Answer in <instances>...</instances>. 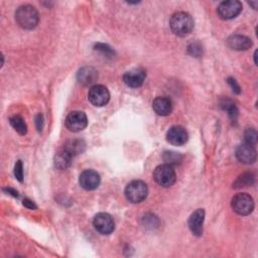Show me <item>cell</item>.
<instances>
[{
  "label": "cell",
  "instance_id": "obj_1",
  "mask_svg": "<svg viewBox=\"0 0 258 258\" xmlns=\"http://www.w3.org/2000/svg\"><path fill=\"white\" fill-rule=\"evenodd\" d=\"M195 26L192 17L183 11L174 13L169 19V27L171 31L177 36H186L188 35Z\"/></svg>",
  "mask_w": 258,
  "mask_h": 258
},
{
  "label": "cell",
  "instance_id": "obj_2",
  "mask_svg": "<svg viewBox=\"0 0 258 258\" xmlns=\"http://www.w3.org/2000/svg\"><path fill=\"white\" fill-rule=\"evenodd\" d=\"M15 21L23 29H33L38 24L39 15L35 7L26 4L16 10Z\"/></svg>",
  "mask_w": 258,
  "mask_h": 258
},
{
  "label": "cell",
  "instance_id": "obj_3",
  "mask_svg": "<svg viewBox=\"0 0 258 258\" xmlns=\"http://www.w3.org/2000/svg\"><path fill=\"white\" fill-rule=\"evenodd\" d=\"M124 192L128 202L132 204H139L146 199L148 188L144 181L132 180L126 185Z\"/></svg>",
  "mask_w": 258,
  "mask_h": 258
},
{
  "label": "cell",
  "instance_id": "obj_4",
  "mask_svg": "<svg viewBox=\"0 0 258 258\" xmlns=\"http://www.w3.org/2000/svg\"><path fill=\"white\" fill-rule=\"evenodd\" d=\"M231 207L238 215L247 216L251 214L254 209V201L250 195L240 192L232 198Z\"/></svg>",
  "mask_w": 258,
  "mask_h": 258
},
{
  "label": "cell",
  "instance_id": "obj_5",
  "mask_svg": "<svg viewBox=\"0 0 258 258\" xmlns=\"http://www.w3.org/2000/svg\"><path fill=\"white\" fill-rule=\"evenodd\" d=\"M153 178L159 185L163 187L171 186L176 179V174L171 165L161 164L158 165L153 171Z\"/></svg>",
  "mask_w": 258,
  "mask_h": 258
},
{
  "label": "cell",
  "instance_id": "obj_6",
  "mask_svg": "<svg viewBox=\"0 0 258 258\" xmlns=\"http://www.w3.org/2000/svg\"><path fill=\"white\" fill-rule=\"evenodd\" d=\"M242 11V3L237 0L223 1L219 4L217 12L222 19H233Z\"/></svg>",
  "mask_w": 258,
  "mask_h": 258
},
{
  "label": "cell",
  "instance_id": "obj_7",
  "mask_svg": "<svg viewBox=\"0 0 258 258\" xmlns=\"http://www.w3.org/2000/svg\"><path fill=\"white\" fill-rule=\"evenodd\" d=\"M88 99L92 105L96 107L105 106L110 100V93L103 85H94L88 93Z\"/></svg>",
  "mask_w": 258,
  "mask_h": 258
},
{
  "label": "cell",
  "instance_id": "obj_8",
  "mask_svg": "<svg viewBox=\"0 0 258 258\" xmlns=\"http://www.w3.org/2000/svg\"><path fill=\"white\" fill-rule=\"evenodd\" d=\"M64 124L70 131L79 132L87 127L88 118L82 111H73L67 116Z\"/></svg>",
  "mask_w": 258,
  "mask_h": 258
},
{
  "label": "cell",
  "instance_id": "obj_9",
  "mask_svg": "<svg viewBox=\"0 0 258 258\" xmlns=\"http://www.w3.org/2000/svg\"><path fill=\"white\" fill-rule=\"evenodd\" d=\"M94 228L103 235L111 234L115 229L113 218L107 213H99L93 219Z\"/></svg>",
  "mask_w": 258,
  "mask_h": 258
},
{
  "label": "cell",
  "instance_id": "obj_10",
  "mask_svg": "<svg viewBox=\"0 0 258 258\" xmlns=\"http://www.w3.org/2000/svg\"><path fill=\"white\" fill-rule=\"evenodd\" d=\"M101 177L100 174L93 169L84 170L79 177L80 185L86 190H93L97 188L100 184Z\"/></svg>",
  "mask_w": 258,
  "mask_h": 258
},
{
  "label": "cell",
  "instance_id": "obj_11",
  "mask_svg": "<svg viewBox=\"0 0 258 258\" xmlns=\"http://www.w3.org/2000/svg\"><path fill=\"white\" fill-rule=\"evenodd\" d=\"M188 139V134L186 130L178 125L170 127L166 132V140L172 145L181 146L186 143Z\"/></svg>",
  "mask_w": 258,
  "mask_h": 258
},
{
  "label": "cell",
  "instance_id": "obj_12",
  "mask_svg": "<svg viewBox=\"0 0 258 258\" xmlns=\"http://www.w3.org/2000/svg\"><path fill=\"white\" fill-rule=\"evenodd\" d=\"M145 77H146L145 71L141 68H136L126 72L123 76V81L130 88H138L142 86L145 80Z\"/></svg>",
  "mask_w": 258,
  "mask_h": 258
},
{
  "label": "cell",
  "instance_id": "obj_13",
  "mask_svg": "<svg viewBox=\"0 0 258 258\" xmlns=\"http://www.w3.org/2000/svg\"><path fill=\"white\" fill-rule=\"evenodd\" d=\"M236 157L242 163L252 164L256 161V149L253 145H250L248 143L241 144L236 149Z\"/></svg>",
  "mask_w": 258,
  "mask_h": 258
},
{
  "label": "cell",
  "instance_id": "obj_14",
  "mask_svg": "<svg viewBox=\"0 0 258 258\" xmlns=\"http://www.w3.org/2000/svg\"><path fill=\"white\" fill-rule=\"evenodd\" d=\"M205 220V211L203 209L196 210L188 218V227L191 233L196 236L203 234V225Z\"/></svg>",
  "mask_w": 258,
  "mask_h": 258
},
{
  "label": "cell",
  "instance_id": "obj_15",
  "mask_svg": "<svg viewBox=\"0 0 258 258\" xmlns=\"http://www.w3.org/2000/svg\"><path fill=\"white\" fill-rule=\"evenodd\" d=\"M227 45L234 50H247L252 45V40L245 35L234 34L227 38Z\"/></svg>",
  "mask_w": 258,
  "mask_h": 258
},
{
  "label": "cell",
  "instance_id": "obj_16",
  "mask_svg": "<svg viewBox=\"0 0 258 258\" xmlns=\"http://www.w3.org/2000/svg\"><path fill=\"white\" fill-rule=\"evenodd\" d=\"M152 109L159 116H167L172 111V103L166 97H156L152 102Z\"/></svg>",
  "mask_w": 258,
  "mask_h": 258
},
{
  "label": "cell",
  "instance_id": "obj_17",
  "mask_svg": "<svg viewBox=\"0 0 258 258\" xmlns=\"http://www.w3.org/2000/svg\"><path fill=\"white\" fill-rule=\"evenodd\" d=\"M77 78L79 83H81L82 85L91 86L97 81L98 73L92 67H84L79 70Z\"/></svg>",
  "mask_w": 258,
  "mask_h": 258
},
{
  "label": "cell",
  "instance_id": "obj_18",
  "mask_svg": "<svg viewBox=\"0 0 258 258\" xmlns=\"http://www.w3.org/2000/svg\"><path fill=\"white\" fill-rule=\"evenodd\" d=\"M72 158L73 156L62 147L54 155V166L60 170L67 169L72 163Z\"/></svg>",
  "mask_w": 258,
  "mask_h": 258
},
{
  "label": "cell",
  "instance_id": "obj_19",
  "mask_svg": "<svg viewBox=\"0 0 258 258\" xmlns=\"http://www.w3.org/2000/svg\"><path fill=\"white\" fill-rule=\"evenodd\" d=\"M63 148L72 155L75 156L77 154L82 153L86 148V143L82 139H71L66 142Z\"/></svg>",
  "mask_w": 258,
  "mask_h": 258
},
{
  "label": "cell",
  "instance_id": "obj_20",
  "mask_svg": "<svg viewBox=\"0 0 258 258\" xmlns=\"http://www.w3.org/2000/svg\"><path fill=\"white\" fill-rule=\"evenodd\" d=\"M9 122H10V125L13 127V129L20 135H25L27 133V126L22 117L18 115H14L9 118Z\"/></svg>",
  "mask_w": 258,
  "mask_h": 258
},
{
  "label": "cell",
  "instance_id": "obj_21",
  "mask_svg": "<svg viewBox=\"0 0 258 258\" xmlns=\"http://www.w3.org/2000/svg\"><path fill=\"white\" fill-rule=\"evenodd\" d=\"M255 180V176L253 173L251 172H245L243 174H241L237 180L234 182L233 187L235 188H239V187H244V186H249L251 184L254 183Z\"/></svg>",
  "mask_w": 258,
  "mask_h": 258
},
{
  "label": "cell",
  "instance_id": "obj_22",
  "mask_svg": "<svg viewBox=\"0 0 258 258\" xmlns=\"http://www.w3.org/2000/svg\"><path fill=\"white\" fill-rule=\"evenodd\" d=\"M163 160L166 164L172 166L177 163H180V161L182 160V155L173 151H165L163 153Z\"/></svg>",
  "mask_w": 258,
  "mask_h": 258
},
{
  "label": "cell",
  "instance_id": "obj_23",
  "mask_svg": "<svg viewBox=\"0 0 258 258\" xmlns=\"http://www.w3.org/2000/svg\"><path fill=\"white\" fill-rule=\"evenodd\" d=\"M223 105H224V109L227 110V112H228L229 117L231 118V120H232V121H236L237 116H238V109H237V107L235 106V104L228 100V101H226Z\"/></svg>",
  "mask_w": 258,
  "mask_h": 258
},
{
  "label": "cell",
  "instance_id": "obj_24",
  "mask_svg": "<svg viewBox=\"0 0 258 258\" xmlns=\"http://www.w3.org/2000/svg\"><path fill=\"white\" fill-rule=\"evenodd\" d=\"M244 138L246 143L254 146L257 142V131L254 128H248L244 133Z\"/></svg>",
  "mask_w": 258,
  "mask_h": 258
},
{
  "label": "cell",
  "instance_id": "obj_25",
  "mask_svg": "<svg viewBox=\"0 0 258 258\" xmlns=\"http://www.w3.org/2000/svg\"><path fill=\"white\" fill-rule=\"evenodd\" d=\"M95 50L100 51L102 54H104L107 57H112L114 55V50L109 45L104 43H97L95 45Z\"/></svg>",
  "mask_w": 258,
  "mask_h": 258
},
{
  "label": "cell",
  "instance_id": "obj_26",
  "mask_svg": "<svg viewBox=\"0 0 258 258\" xmlns=\"http://www.w3.org/2000/svg\"><path fill=\"white\" fill-rule=\"evenodd\" d=\"M187 51L190 55L199 57L203 53V48H202V45L199 42H191L187 46Z\"/></svg>",
  "mask_w": 258,
  "mask_h": 258
},
{
  "label": "cell",
  "instance_id": "obj_27",
  "mask_svg": "<svg viewBox=\"0 0 258 258\" xmlns=\"http://www.w3.org/2000/svg\"><path fill=\"white\" fill-rule=\"evenodd\" d=\"M14 175H15L16 179L19 180L20 182L23 180V166H22L21 160H18V161L15 163Z\"/></svg>",
  "mask_w": 258,
  "mask_h": 258
},
{
  "label": "cell",
  "instance_id": "obj_28",
  "mask_svg": "<svg viewBox=\"0 0 258 258\" xmlns=\"http://www.w3.org/2000/svg\"><path fill=\"white\" fill-rule=\"evenodd\" d=\"M227 82H228V84L230 85V87L232 88V91H233L234 93H236V94H240V93H241L240 86L238 85V83L236 82L235 79H233V78H228Z\"/></svg>",
  "mask_w": 258,
  "mask_h": 258
},
{
  "label": "cell",
  "instance_id": "obj_29",
  "mask_svg": "<svg viewBox=\"0 0 258 258\" xmlns=\"http://www.w3.org/2000/svg\"><path fill=\"white\" fill-rule=\"evenodd\" d=\"M36 127H37V130L40 131L41 128H42V125H43V117L41 114H38L36 116Z\"/></svg>",
  "mask_w": 258,
  "mask_h": 258
},
{
  "label": "cell",
  "instance_id": "obj_30",
  "mask_svg": "<svg viewBox=\"0 0 258 258\" xmlns=\"http://www.w3.org/2000/svg\"><path fill=\"white\" fill-rule=\"evenodd\" d=\"M23 205H24L26 208H28V209H36L35 204H34L32 201L28 200V199L23 200Z\"/></svg>",
  "mask_w": 258,
  "mask_h": 258
},
{
  "label": "cell",
  "instance_id": "obj_31",
  "mask_svg": "<svg viewBox=\"0 0 258 258\" xmlns=\"http://www.w3.org/2000/svg\"><path fill=\"white\" fill-rule=\"evenodd\" d=\"M5 190L7 191V192H9L10 195H12L13 197H18V194H17V191L15 190V189H13V188H11V187H7V188H5Z\"/></svg>",
  "mask_w": 258,
  "mask_h": 258
},
{
  "label": "cell",
  "instance_id": "obj_32",
  "mask_svg": "<svg viewBox=\"0 0 258 258\" xmlns=\"http://www.w3.org/2000/svg\"><path fill=\"white\" fill-rule=\"evenodd\" d=\"M249 4H250V5H253L254 9H256V8H257V2H250Z\"/></svg>",
  "mask_w": 258,
  "mask_h": 258
}]
</instances>
